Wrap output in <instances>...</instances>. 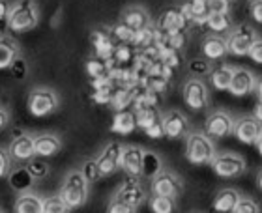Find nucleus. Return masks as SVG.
Here are the masks:
<instances>
[{"mask_svg": "<svg viewBox=\"0 0 262 213\" xmlns=\"http://www.w3.org/2000/svg\"><path fill=\"white\" fill-rule=\"evenodd\" d=\"M39 25V8L36 0H13L10 4L6 27L11 32L25 34L30 32Z\"/></svg>", "mask_w": 262, "mask_h": 213, "instance_id": "f257e3e1", "label": "nucleus"}, {"mask_svg": "<svg viewBox=\"0 0 262 213\" xmlns=\"http://www.w3.org/2000/svg\"><path fill=\"white\" fill-rule=\"evenodd\" d=\"M58 195L64 198L66 204L71 209L82 208L88 202V197H90V181L84 178L81 169H73L66 174Z\"/></svg>", "mask_w": 262, "mask_h": 213, "instance_id": "f03ea898", "label": "nucleus"}, {"mask_svg": "<svg viewBox=\"0 0 262 213\" xmlns=\"http://www.w3.org/2000/svg\"><path fill=\"white\" fill-rule=\"evenodd\" d=\"M28 112L36 118H45V116L55 114L60 107V96L55 88L51 86H34L28 92L27 98Z\"/></svg>", "mask_w": 262, "mask_h": 213, "instance_id": "7ed1b4c3", "label": "nucleus"}, {"mask_svg": "<svg viewBox=\"0 0 262 213\" xmlns=\"http://www.w3.org/2000/svg\"><path fill=\"white\" fill-rule=\"evenodd\" d=\"M217 155L215 144L212 137H208L204 131H193L187 135L186 140V159L195 167L210 164Z\"/></svg>", "mask_w": 262, "mask_h": 213, "instance_id": "20e7f679", "label": "nucleus"}, {"mask_svg": "<svg viewBox=\"0 0 262 213\" xmlns=\"http://www.w3.org/2000/svg\"><path fill=\"white\" fill-rule=\"evenodd\" d=\"M210 167L219 178H240L247 172V161L236 152H217Z\"/></svg>", "mask_w": 262, "mask_h": 213, "instance_id": "39448f33", "label": "nucleus"}, {"mask_svg": "<svg viewBox=\"0 0 262 213\" xmlns=\"http://www.w3.org/2000/svg\"><path fill=\"white\" fill-rule=\"evenodd\" d=\"M258 39L257 30L246 22L242 25H236L232 30L227 36V41H229V53L234 56H247L249 51H251L253 43Z\"/></svg>", "mask_w": 262, "mask_h": 213, "instance_id": "423d86ee", "label": "nucleus"}, {"mask_svg": "<svg viewBox=\"0 0 262 213\" xmlns=\"http://www.w3.org/2000/svg\"><path fill=\"white\" fill-rule=\"evenodd\" d=\"M186 185H184V180L176 174L174 170H167L163 169L159 174H156L152 178V183H150V191L152 195H163V197H172L178 198L184 193Z\"/></svg>", "mask_w": 262, "mask_h": 213, "instance_id": "0eeeda50", "label": "nucleus"}, {"mask_svg": "<svg viewBox=\"0 0 262 213\" xmlns=\"http://www.w3.org/2000/svg\"><path fill=\"white\" fill-rule=\"evenodd\" d=\"M236 118L223 109L212 110L204 120V133L212 138H225L234 133Z\"/></svg>", "mask_w": 262, "mask_h": 213, "instance_id": "6e6552de", "label": "nucleus"}, {"mask_svg": "<svg viewBox=\"0 0 262 213\" xmlns=\"http://www.w3.org/2000/svg\"><path fill=\"white\" fill-rule=\"evenodd\" d=\"M182 96H184V103L193 110H202L210 105V90H208L206 82L199 77L187 79Z\"/></svg>", "mask_w": 262, "mask_h": 213, "instance_id": "1a4fd4ad", "label": "nucleus"}, {"mask_svg": "<svg viewBox=\"0 0 262 213\" xmlns=\"http://www.w3.org/2000/svg\"><path fill=\"white\" fill-rule=\"evenodd\" d=\"M122 148L124 144L118 140H111L107 142L103 148H101V152L98 153V167H99V172L103 178L107 176H113L115 172L120 170V159H122Z\"/></svg>", "mask_w": 262, "mask_h": 213, "instance_id": "9d476101", "label": "nucleus"}, {"mask_svg": "<svg viewBox=\"0 0 262 213\" xmlns=\"http://www.w3.org/2000/svg\"><path fill=\"white\" fill-rule=\"evenodd\" d=\"M161 124H163L165 137L170 140H178L189 135V120L178 109H170L165 114H161Z\"/></svg>", "mask_w": 262, "mask_h": 213, "instance_id": "9b49d317", "label": "nucleus"}, {"mask_svg": "<svg viewBox=\"0 0 262 213\" xmlns=\"http://www.w3.org/2000/svg\"><path fill=\"white\" fill-rule=\"evenodd\" d=\"M142 161H144V148L137 146V144H124V148H122L120 170L126 172L127 178L141 180Z\"/></svg>", "mask_w": 262, "mask_h": 213, "instance_id": "f8f14e48", "label": "nucleus"}, {"mask_svg": "<svg viewBox=\"0 0 262 213\" xmlns=\"http://www.w3.org/2000/svg\"><path fill=\"white\" fill-rule=\"evenodd\" d=\"M34 140H36L34 133H17L15 137L11 138L10 146H8L13 161H17V163H28L30 159L36 157V144H34Z\"/></svg>", "mask_w": 262, "mask_h": 213, "instance_id": "ddd939ff", "label": "nucleus"}, {"mask_svg": "<svg viewBox=\"0 0 262 213\" xmlns=\"http://www.w3.org/2000/svg\"><path fill=\"white\" fill-rule=\"evenodd\" d=\"M113 197L118 198V200H124V202L131 204V206H135V208H141L142 204L148 202L146 189L142 187L141 180H133V178H127V180L113 193Z\"/></svg>", "mask_w": 262, "mask_h": 213, "instance_id": "4468645a", "label": "nucleus"}, {"mask_svg": "<svg viewBox=\"0 0 262 213\" xmlns=\"http://www.w3.org/2000/svg\"><path fill=\"white\" fill-rule=\"evenodd\" d=\"M189 25L182 11V6H172L169 10H165L161 15H159L158 22H156V28L161 30L165 34H174L186 30V27Z\"/></svg>", "mask_w": 262, "mask_h": 213, "instance_id": "2eb2a0df", "label": "nucleus"}, {"mask_svg": "<svg viewBox=\"0 0 262 213\" xmlns=\"http://www.w3.org/2000/svg\"><path fill=\"white\" fill-rule=\"evenodd\" d=\"M242 144H255L262 135V122L255 116H242L234 124V133H232Z\"/></svg>", "mask_w": 262, "mask_h": 213, "instance_id": "dca6fc26", "label": "nucleus"}, {"mask_svg": "<svg viewBox=\"0 0 262 213\" xmlns=\"http://www.w3.org/2000/svg\"><path fill=\"white\" fill-rule=\"evenodd\" d=\"M120 21L124 22V25H127L129 28H133L135 32L154 27L150 11H148L144 6H139V4H131V6H127V8H124L120 13Z\"/></svg>", "mask_w": 262, "mask_h": 213, "instance_id": "f3484780", "label": "nucleus"}, {"mask_svg": "<svg viewBox=\"0 0 262 213\" xmlns=\"http://www.w3.org/2000/svg\"><path fill=\"white\" fill-rule=\"evenodd\" d=\"M257 82H258L257 75H255L251 69H247V67H236L229 92L232 93V96H236V98H242V96H247V93L255 92Z\"/></svg>", "mask_w": 262, "mask_h": 213, "instance_id": "a211bd4d", "label": "nucleus"}, {"mask_svg": "<svg viewBox=\"0 0 262 213\" xmlns=\"http://www.w3.org/2000/svg\"><path fill=\"white\" fill-rule=\"evenodd\" d=\"M202 56L208 58L210 62L213 60H223L225 56L230 55L229 53V41L221 34H208L206 38L202 39L201 45Z\"/></svg>", "mask_w": 262, "mask_h": 213, "instance_id": "6ab92c4d", "label": "nucleus"}, {"mask_svg": "<svg viewBox=\"0 0 262 213\" xmlns=\"http://www.w3.org/2000/svg\"><path fill=\"white\" fill-rule=\"evenodd\" d=\"M21 45L15 38L0 34V69H10L15 62L21 60Z\"/></svg>", "mask_w": 262, "mask_h": 213, "instance_id": "aec40b11", "label": "nucleus"}, {"mask_svg": "<svg viewBox=\"0 0 262 213\" xmlns=\"http://www.w3.org/2000/svg\"><path fill=\"white\" fill-rule=\"evenodd\" d=\"M8 181H10V187L17 193V195L32 191L34 183H36L34 176L30 174V170H28L27 163L19 164V167H13L11 172L8 174Z\"/></svg>", "mask_w": 262, "mask_h": 213, "instance_id": "412c9836", "label": "nucleus"}, {"mask_svg": "<svg viewBox=\"0 0 262 213\" xmlns=\"http://www.w3.org/2000/svg\"><path fill=\"white\" fill-rule=\"evenodd\" d=\"M36 155L38 157H55L62 150V138L56 133H38L36 135Z\"/></svg>", "mask_w": 262, "mask_h": 213, "instance_id": "4be33fe9", "label": "nucleus"}, {"mask_svg": "<svg viewBox=\"0 0 262 213\" xmlns=\"http://www.w3.org/2000/svg\"><path fill=\"white\" fill-rule=\"evenodd\" d=\"M43 198L41 195L34 191L21 193L17 195L13 202V211L15 213H43Z\"/></svg>", "mask_w": 262, "mask_h": 213, "instance_id": "5701e85b", "label": "nucleus"}, {"mask_svg": "<svg viewBox=\"0 0 262 213\" xmlns=\"http://www.w3.org/2000/svg\"><path fill=\"white\" fill-rule=\"evenodd\" d=\"M240 198V191H236L232 187H225V189L215 193V197L212 200V208L217 213H232Z\"/></svg>", "mask_w": 262, "mask_h": 213, "instance_id": "b1692460", "label": "nucleus"}, {"mask_svg": "<svg viewBox=\"0 0 262 213\" xmlns=\"http://www.w3.org/2000/svg\"><path fill=\"white\" fill-rule=\"evenodd\" d=\"M234 69L236 67L229 66V64H219L217 67H213L210 71V82L212 86L219 92H229L230 82H232V77H234Z\"/></svg>", "mask_w": 262, "mask_h": 213, "instance_id": "393cba45", "label": "nucleus"}, {"mask_svg": "<svg viewBox=\"0 0 262 213\" xmlns=\"http://www.w3.org/2000/svg\"><path fill=\"white\" fill-rule=\"evenodd\" d=\"M135 116H137V126L141 127V129H148L152 124L161 120V112L154 105H139Z\"/></svg>", "mask_w": 262, "mask_h": 213, "instance_id": "a878e982", "label": "nucleus"}, {"mask_svg": "<svg viewBox=\"0 0 262 213\" xmlns=\"http://www.w3.org/2000/svg\"><path fill=\"white\" fill-rule=\"evenodd\" d=\"M206 27L210 28L213 34H223V32H227V30H232V28H234V22H232L230 13H210Z\"/></svg>", "mask_w": 262, "mask_h": 213, "instance_id": "bb28decb", "label": "nucleus"}, {"mask_svg": "<svg viewBox=\"0 0 262 213\" xmlns=\"http://www.w3.org/2000/svg\"><path fill=\"white\" fill-rule=\"evenodd\" d=\"M148 206L152 213H174L176 211V198L163 197V195H150Z\"/></svg>", "mask_w": 262, "mask_h": 213, "instance_id": "cd10ccee", "label": "nucleus"}, {"mask_svg": "<svg viewBox=\"0 0 262 213\" xmlns=\"http://www.w3.org/2000/svg\"><path fill=\"white\" fill-rule=\"evenodd\" d=\"M137 127V116L135 112H129V110H120L115 118V124H113V131L122 133V135H127Z\"/></svg>", "mask_w": 262, "mask_h": 213, "instance_id": "c85d7f7f", "label": "nucleus"}, {"mask_svg": "<svg viewBox=\"0 0 262 213\" xmlns=\"http://www.w3.org/2000/svg\"><path fill=\"white\" fill-rule=\"evenodd\" d=\"M161 170H163V161H161V157H159L158 153L144 150V161H142V176H146V178H150V180H152L154 176L159 174Z\"/></svg>", "mask_w": 262, "mask_h": 213, "instance_id": "c756f323", "label": "nucleus"}, {"mask_svg": "<svg viewBox=\"0 0 262 213\" xmlns=\"http://www.w3.org/2000/svg\"><path fill=\"white\" fill-rule=\"evenodd\" d=\"M43 213H71V208L56 193V195H49L43 198Z\"/></svg>", "mask_w": 262, "mask_h": 213, "instance_id": "7c9ffc66", "label": "nucleus"}, {"mask_svg": "<svg viewBox=\"0 0 262 213\" xmlns=\"http://www.w3.org/2000/svg\"><path fill=\"white\" fill-rule=\"evenodd\" d=\"M27 167H28L30 174L34 176V180H36V181L45 180V178L51 174L49 163H47V161H43V157H38V155H36L34 159H30V161L27 163Z\"/></svg>", "mask_w": 262, "mask_h": 213, "instance_id": "2f4dec72", "label": "nucleus"}, {"mask_svg": "<svg viewBox=\"0 0 262 213\" xmlns=\"http://www.w3.org/2000/svg\"><path fill=\"white\" fill-rule=\"evenodd\" d=\"M187 69L191 73L193 77H204V75H210V71L213 69L212 67V62L208 60V58H195L187 64Z\"/></svg>", "mask_w": 262, "mask_h": 213, "instance_id": "473e14b6", "label": "nucleus"}, {"mask_svg": "<svg viewBox=\"0 0 262 213\" xmlns=\"http://www.w3.org/2000/svg\"><path fill=\"white\" fill-rule=\"evenodd\" d=\"M81 172L84 174V178H86L90 183H94V181H99L101 178H103V176H101V172H99V167H98V161H96V157L86 159V161L81 164Z\"/></svg>", "mask_w": 262, "mask_h": 213, "instance_id": "72a5a7b5", "label": "nucleus"}, {"mask_svg": "<svg viewBox=\"0 0 262 213\" xmlns=\"http://www.w3.org/2000/svg\"><path fill=\"white\" fill-rule=\"evenodd\" d=\"M232 213H260V206H258V202L255 198L244 197V195H242V198L238 200V204H236V208L232 209Z\"/></svg>", "mask_w": 262, "mask_h": 213, "instance_id": "f704fd0d", "label": "nucleus"}, {"mask_svg": "<svg viewBox=\"0 0 262 213\" xmlns=\"http://www.w3.org/2000/svg\"><path fill=\"white\" fill-rule=\"evenodd\" d=\"M113 36H115L118 41H122V43H131L133 38H135V30L129 28L127 25H124L122 21H118L116 27L113 28Z\"/></svg>", "mask_w": 262, "mask_h": 213, "instance_id": "c9c22d12", "label": "nucleus"}, {"mask_svg": "<svg viewBox=\"0 0 262 213\" xmlns=\"http://www.w3.org/2000/svg\"><path fill=\"white\" fill-rule=\"evenodd\" d=\"M13 157H11V153L8 148L0 146V180L2 178H8V174L11 172V169H13Z\"/></svg>", "mask_w": 262, "mask_h": 213, "instance_id": "e433bc0d", "label": "nucleus"}, {"mask_svg": "<svg viewBox=\"0 0 262 213\" xmlns=\"http://www.w3.org/2000/svg\"><path fill=\"white\" fill-rule=\"evenodd\" d=\"M135 206L124 202V200H118V198L111 197L109 204H107V213H137Z\"/></svg>", "mask_w": 262, "mask_h": 213, "instance_id": "4c0bfd02", "label": "nucleus"}, {"mask_svg": "<svg viewBox=\"0 0 262 213\" xmlns=\"http://www.w3.org/2000/svg\"><path fill=\"white\" fill-rule=\"evenodd\" d=\"M131 99H133V92H131V90H120V92H116L115 96H113L111 103H113V107L120 112V110H124L127 105L131 103Z\"/></svg>", "mask_w": 262, "mask_h": 213, "instance_id": "58836bf2", "label": "nucleus"}, {"mask_svg": "<svg viewBox=\"0 0 262 213\" xmlns=\"http://www.w3.org/2000/svg\"><path fill=\"white\" fill-rule=\"evenodd\" d=\"M232 0H210V13H230Z\"/></svg>", "mask_w": 262, "mask_h": 213, "instance_id": "ea45409f", "label": "nucleus"}, {"mask_svg": "<svg viewBox=\"0 0 262 213\" xmlns=\"http://www.w3.org/2000/svg\"><path fill=\"white\" fill-rule=\"evenodd\" d=\"M86 69H88V73L92 77H103L105 75V71H107V66H105L103 62L101 60H96V58H92V60L88 62L86 64Z\"/></svg>", "mask_w": 262, "mask_h": 213, "instance_id": "a19ab883", "label": "nucleus"}, {"mask_svg": "<svg viewBox=\"0 0 262 213\" xmlns=\"http://www.w3.org/2000/svg\"><path fill=\"white\" fill-rule=\"evenodd\" d=\"M115 60H118V62H127V60H131V56H133V51H131V47L129 45H126V43H122V45H116L115 47Z\"/></svg>", "mask_w": 262, "mask_h": 213, "instance_id": "79ce46f5", "label": "nucleus"}, {"mask_svg": "<svg viewBox=\"0 0 262 213\" xmlns=\"http://www.w3.org/2000/svg\"><path fill=\"white\" fill-rule=\"evenodd\" d=\"M249 58L253 62H257V64H262V38H258L255 43H253L251 51H249Z\"/></svg>", "mask_w": 262, "mask_h": 213, "instance_id": "37998d69", "label": "nucleus"}, {"mask_svg": "<svg viewBox=\"0 0 262 213\" xmlns=\"http://www.w3.org/2000/svg\"><path fill=\"white\" fill-rule=\"evenodd\" d=\"M249 13L255 21L262 25V0H251L249 2Z\"/></svg>", "mask_w": 262, "mask_h": 213, "instance_id": "c03bdc74", "label": "nucleus"}, {"mask_svg": "<svg viewBox=\"0 0 262 213\" xmlns=\"http://www.w3.org/2000/svg\"><path fill=\"white\" fill-rule=\"evenodd\" d=\"M144 131H146V135L150 138H161V137H165L163 124H161V120H158L156 124H152V126L148 127V129H144Z\"/></svg>", "mask_w": 262, "mask_h": 213, "instance_id": "a18cd8bd", "label": "nucleus"}, {"mask_svg": "<svg viewBox=\"0 0 262 213\" xmlns=\"http://www.w3.org/2000/svg\"><path fill=\"white\" fill-rule=\"evenodd\" d=\"M10 120H11L10 109L6 105H0V131H4L6 127L10 126Z\"/></svg>", "mask_w": 262, "mask_h": 213, "instance_id": "49530a36", "label": "nucleus"}, {"mask_svg": "<svg viewBox=\"0 0 262 213\" xmlns=\"http://www.w3.org/2000/svg\"><path fill=\"white\" fill-rule=\"evenodd\" d=\"M8 11H10V4L0 0V21L2 22H6V19H8Z\"/></svg>", "mask_w": 262, "mask_h": 213, "instance_id": "de8ad7c7", "label": "nucleus"}, {"mask_svg": "<svg viewBox=\"0 0 262 213\" xmlns=\"http://www.w3.org/2000/svg\"><path fill=\"white\" fill-rule=\"evenodd\" d=\"M253 116H255L257 120L262 122V101H258V105L255 107V110H253Z\"/></svg>", "mask_w": 262, "mask_h": 213, "instance_id": "09e8293b", "label": "nucleus"}, {"mask_svg": "<svg viewBox=\"0 0 262 213\" xmlns=\"http://www.w3.org/2000/svg\"><path fill=\"white\" fill-rule=\"evenodd\" d=\"M255 93H257L258 101H262V79H258V82H257V88H255Z\"/></svg>", "mask_w": 262, "mask_h": 213, "instance_id": "8fccbe9b", "label": "nucleus"}, {"mask_svg": "<svg viewBox=\"0 0 262 213\" xmlns=\"http://www.w3.org/2000/svg\"><path fill=\"white\" fill-rule=\"evenodd\" d=\"M255 180H257V187L262 191V169L257 172V178H255Z\"/></svg>", "mask_w": 262, "mask_h": 213, "instance_id": "3c124183", "label": "nucleus"}, {"mask_svg": "<svg viewBox=\"0 0 262 213\" xmlns=\"http://www.w3.org/2000/svg\"><path fill=\"white\" fill-rule=\"evenodd\" d=\"M255 146H257V152H258V155H262V135L258 137V140L255 142Z\"/></svg>", "mask_w": 262, "mask_h": 213, "instance_id": "603ef678", "label": "nucleus"}, {"mask_svg": "<svg viewBox=\"0 0 262 213\" xmlns=\"http://www.w3.org/2000/svg\"><path fill=\"white\" fill-rule=\"evenodd\" d=\"M0 213H6V211H4V209H2V208H0Z\"/></svg>", "mask_w": 262, "mask_h": 213, "instance_id": "864d4df0", "label": "nucleus"}, {"mask_svg": "<svg viewBox=\"0 0 262 213\" xmlns=\"http://www.w3.org/2000/svg\"><path fill=\"white\" fill-rule=\"evenodd\" d=\"M249 2H251V0H249Z\"/></svg>", "mask_w": 262, "mask_h": 213, "instance_id": "5fc2aeb1", "label": "nucleus"}]
</instances>
